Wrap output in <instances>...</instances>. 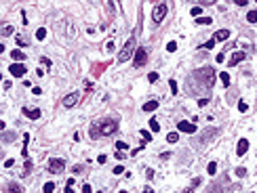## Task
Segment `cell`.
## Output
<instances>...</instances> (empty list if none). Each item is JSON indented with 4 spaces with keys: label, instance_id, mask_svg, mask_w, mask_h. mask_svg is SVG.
<instances>
[{
    "label": "cell",
    "instance_id": "6da1fadb",
    "mask_svg": "<svg viewBox=\"0 0 257 193\" xmlns=\"http://www.w3.org/2000/svg\"><path fill=\"white\" fill-rule=\"evenodd\" d=\"M167 13H169V4L167 2H158V4L152 8V21L156 23V25H160L162 19L167 17Z\"/></svg>",
    "mask_w": 257,
    "mask_h": 193
},
{
    "label": "cell",
    "instance_id": "7a4b0ae2",
    "mask_svg": "<svg viewBox=\"0 0 257 193\" xmlns=\"http://www.w3.org/2000/svg\"><path fill=\"white\" fill-rule=\"evenodd\" d=\"M133 50H135V36H131V38H129V40L125 42L122 50L118 53V61H120V63H122V61H129V59H131V57L135 55Z\"/></svg>",
    "mask_w": 257,
    "mask_h": 193
},
{
    "label": "cell",
    "instance_id": "3957f363",
    "mask_svg": "<svg viewBox=\"0 0 257 193\" xmlns=\"http://www.w3.org/2000/svg\"><path fill=\"white\" fill-rule=\"evenodd\" d=\"M49 172H53V174H61L63 170H65V162L63 159H59V158H53V159H49Z\"/></svg>",
    "mask_w": 257,
    "mask_h": 193
},
{
    "label": "cell",
    "instance_id": "277c9868",
    "mask_svg": "<svg viewBox=\"0 0 257 193\" xmlns=\"http://www.w3.org/2000/svg\"><path fill=\"white\" fill-rule=\"evenodd\" d=\"M116 128H118V122H114V120H105V122L99 124V132L105 134V137H108V134H114Z\"/></svg>",
    "mask_w": 257,
    "mask_h": 193
},
{
    "label": "cell",
    "instance_id": "5b68a950",
    "mask_svg": "<svg viewBox=\"0 0 257 193\" xmlns=\"http://www.w3.org/2000/svg\"><path fill=\"white\" fill-rule=\"evenodd\" d=\"M146 61H148L146 48H137V50H135V57H133V63H135V67H141V65H146Z\"/></svg>",
    "mask_w": 257,
    "mask_h": 193
},
{
    "label": "cell",
    "instance_id": "8992f818",
    "mask_svg": "<svg viewBox=\"0 0 257 193\" xmlns=\"http://www.w3.org/2000/svg\"><path fill=\"white\" fill-rule=\"evenodd\" d=\"M200 76H202V80H204V84H207L209 88L215 84V71L211 67H204V69H200Z\"/></svg>",
    "mask_w": 257,
    "mask_h": 193
},
{
    "label": "cell",
    "instance_id": "52a82bcc",
    "mask_svg": "<svg viewBox=\"0 0 257 193\" xmlns=\"http://www.w3.org/2000/svg\"><path fill=\"white\" fill-rule=\"evenodd\" d=\"M8 71H11L15 78H23V76H25V67H23L21 63H13V65L8 67Z\"/></svg>",
    "mask_w": 257,
    "mask_h": 193
},
{
    "label": "cell",
    "instance_id": "ba28073f",
    "mask_svg": "<svg viewBox=\"0 0 257 193\" xmlns=\"http://www.w3.org/2000/svg\"><path fill=\"white\" fill-rule=\"evenodd\" d=\"M78 99H80L78 92H70V95L63 99V107H74V105L78 103Z\"/></svg>",
    "mask_w": 257,
    "mask_h": 193
},
{
    "label": "cell",
    "instance_id": "9c48e42d",
    "mask_svg": "<svg viewBox=\"0 0 257 193\" xmlns=\"http://www.w3.org/2000/svg\"><path fill=\"white\" fill-rule=\"evenodd\" d=\"M177 128H179L181 132H188V134L196 132V126L192 124V122H179V124H177Z\"/></svg>",
    "mask_w": 257,
    "mask_h": 193
},
{
    "label": "cell",
    "instance_id": "30bf717a",
    "mask_svg": "<svg viewBox=\"0 0 257 193\" xmlns=\"http://www.w3.org/2000/svg\"><path fill=\"white\" fill-rule=\"evenodd\" d=\"M23 116H28L30 120H38L40 117V109H32V107H23Z\"/></svg>",
    "mask_w": 257,
    "mask_h": 193
},
{
    "label": "cell",
    "instance_id": "8fae6325",
    "mask_svg": "<svg viewBox=\"0 0 257 193\" xmlns=\"http://www.w3.org/2000/svg\"><path fill=\"white\" fill-rule=\"evenodd\" d=\"M213 38H215V42H223L230 38V29H217L215 34H213Z\"/></svg>",
    "mask_w": 257,
    "mask_h": 193
},
{
    "label": "cell",
    "instance_id": "7c38bea8",
    "mask_svg": "<svg viewBox=\"0 0 257 193\" xmlns=\"http://www.w3.org/2000/svg\"><path fill=\"white\" fill-rule=\"evenodd\" d=\"M247 149H249V141L247 138H240L238 141V147H236V155H244Z\"/></svg>",
    "mask_w": 257,
    "mask_h": 193
},
{
    "label": "cell",
    "instance_id": "4fadbf2b",
    "mask_svg": "<svg viewBox=\"0 0 257 193\" xmlns=\"http://www.w3.org/2000/svg\"><path fill=\"white\" fill-rule=\"evenodd\" d=\"M244 53H240V50H238V53H234V55H232V59H230V65H236V63H240V61H244Z\"/></svg>",
    "mask_w": 257,
    "mask_h": 193
},
{
    "label": "cell",
    "instance_id": "5bb4252c",
    "mask_svg": "<svg viewBox=\"0 0 257 193\" xmlns=\"http://www.w3.org/2000/svg\"><path fill=\"white\" fill-rule=\"evenodd\" d=\"M28 145H30V134L25 132V134H23V149H21V155L25 159H28Z\"/></svg>",
    "mask_w": 257,
    "mask_h": 193
},
{
    "label": "cell",
    "instance_id": "9a60e30c",
    "mask_svg": "<svg viewBox=\"0 0 257 193\" xmlns=\"http://www.w3.org/2000/svg\"><path fill=\"white\" fill-rule=\"evenodd\" d=\"M7 193H23V189H21L17 183H11V185H8V189H7Z\"/></svg>",
    "mask_w": 257,
    "mask_h": 193
},
{
    "label": "cell",
    "instance_id": "2e32d148",
    "mask_svg": "<svg viewBox=\"0 0 257 193\" xmlns=\"http://www.w3.org/2000/svg\"><path fill=\"white\" fill-rule=\"evenodd\" d=\"M11 57H13V59H15V61H23V59H25V55H23V53H21V50H17V48H15V50H13V53H11Z\"/></svg>",
    "mask_w": 257,
    "mask_h": 193
},
{
    "label": "cell",
    "instance_id": "e0dca14e",
    "mask_svg": "<svg viewBox=\"0 0 257 193\" xmlns=\"http://www.w3.org/2000/svg\"><path fill=\"white\" fill-rule=\"evenodd\" d=\"M158 107V101H148L146 105H143V111H154Z\"/></svg>",
    "mask_w": 257,
    "mask_h": 193
},
{
    "label": "cell",
    "instance_id": "ac0fdd59",
    "mask_svg": "<svg viewBox=\"0 0 257 193\" xmlns=\"http://www.w3.org/2000/svg\"><path fill=\"white\" fill-rule=\"evenodd\" d=\"M30 172H32V159H25V168H23V172H21V174H23V176H28V174Z\"/></svg>",
    "mask_w": 257,
    "mask_h": 193
},
{
    "label": "cell",
    "instance_id": "d6986e66",
    "mask_svg": "<svg viewBox=\"0 0 257 193\" xmlns=\"http://www.w3.org/2000/svg\"><path fill=\"white\" fill-rule=\"evenodd\" d=\"M219 78H221V84H223V86H230V76L226 74V71H219Z\"/></svg>",
    "mask_w": 257,
    "mask_h": 193
},
{
    "label": "cell",
    "instance_id": "ffe728a7",
    "mask_svg": "<svg viewBox=\"0 0 257 193\" xmlns=\"http://www.w3.org/2000/svg\"><path fill=\"white\" fill-rule=\"evenodd\" d=\"M105 67H108V63H101V65H93V71H95V76H99V74H101V71H103Z\"/></svg>",
    "mask_w": 257,
    "mask_h": 193
},
{
    "label": "cell",
    "instance_id": "44dd1931",
    "mask_svg": "<svg viewBox=\"0 0 257 193\" xmlns=\"http://www.w3.org/2000/svg\"><path fill=\"white\" fill-rule=\"evenodd\" d=\"M167 141H169V143H177V141H179V134H177V132H169Z\"/></svg>",
    "mask_w": 257,
    "mask_h": 193
},
{
    "label": "cell",
    "instance_id": "7402d4cb",
    "mask_svg": "<svg viewBox=\"0 0 257 193\" xmlns=\"http://www.w3.org/2000/svg\"><path fill=\"white\" fill-rule=\"evenodd\" d=\"M42 191H44V193H53V191H55V183H44Z\"/></svg>",
    "mask_w": 257,
    "mask_h": 193
},
{
    "label": "cell",
    "instance_id": "603a6c76",
    "mask_svg": "<svg viewBox=\"0 0 257 193\" xmlns=\"http://www.w3.org/2000/svg\"><path fill=\"white\" fill-rule=\"evenodd\" d=\"M207 172L211 174V176H213V174H217V164H215V162H211V164L207 166Z\"/></svg>",
    "mask_w": 257,
    "mask_h": 193
},
{
    "label": "cell",
    "instance_id": "cb8c5ba5",
    "mask_svg": "<svg viewBox=\"0 0 257 193\" xmlns=\"http://www.w3.org/2000/svg\"><path fill=\"white\" fill-rule=\"evenodd\" d=\"M247 21H249V23H257V11H251V13L247 15Z\"/></svg>",
    "mask_w": 257,
    "mask_h": 193
},
{
    "label": "cell",
    "instance_id": "d4e9b609",
    "mask_svg": "<svg viewBox=\"0 0 257 193\" xmlns=\"http://www.w3.org/2000/svg\"><path fill=\"white\" fill-rule=\"evenodd\" d=\"M44 38H47V29L40 28L38 32H36V40H44Z\"/></svg>",
    "mask_w": 257,
    "mask_h": 193
},
{
    "label": "cell",
    "instance_id": "484cf974",
    "mask_svg": "<svg viewBox=\"0 0 257 193\" xmlns=\"http://www.w3.org/2000/svg\"><path fill=\"white\" fill-rule=\"evenodd\" d=\"M196 23H200V25H211V23H213V19H211V17H200Z\"/></svg>",
    "mask_w": 257,
    "mask_h": 193
},
{
    "label": "cell",
    "instance_id": "4316f807",
    "mask_svg": "<svg viewBox=\"0 0 257 193\" xmlns=\"http://www.w3.org/2000/svg\"><path fill=\"white\" fill-rule=\"evenodd\" d=\"M150 130H152V132H158L160 130V124L156 122V120H150Z\"/></svg>",
    "mask_w": 257,
    "mask_h": 193
},
{
    "label": "cell",
    "instance_id": "83f0119b",
    "mask_svg": "<svg viewBox=\"0 0 257 193\" xmlns=\"http://www.w3.org/2000/svg\"><path fill=\"white\" fill-rule=\"evenodd\" d=\"M15 40H17V44H19V46H28V38H23V36H17Z\"/></svg>",
    "mask_w": 257,
    "mask_h": 193
},
{
    "label": "cell",
    "instance_id": "f1b7e54d",
    "mask_svg": "<svg viewBox=\"0 0 257 193\" xmlns=\"http://www.w3.org/2000/svg\"><path fill=\"white\" fill-rule=\"evenodd\" d=\"M167 50H169V53H175V50H177V42H169Z\"/></svg>",
    "mask_w": 257,
    "mask_h": 193
},
{
    "label": "cell",
    "instance_id": "f546056e",
    "mask_svg": "<svg viewBox=\"0 0 257 193\" xmlns=\"http://www.w3.org/2000/svg\"><path fill=\"white\" fill-rule=\"evenodd\" d=\"M141 137H143V141H152V132L150 130H141Z\"/></svg>",
    "mask_w": 257,
    "mask_h": 193
},
{
    "label": "cell",
    "instance_id": "4dcf8cb0",
    "mask_svg": "<svg viewBox=\"0 0 257 193\" xmlns=\"http://www.w3.org/2000/svg\"><path fill=\"white\" fill-rule=\"evenodd\" d=\"M247 109H249V105L244 103V101H238V111H243V113H244Z\"/></svg>",
    "mask_w": 257,
    "mask_h": 193
},
{
    "label": "cell",
    "instance_id": "1f68e13d",
    "mask_svg": "<svg viewBox=\"0 0 257 193\" xmlns=\"http://www.w3.org/2000/svg\"><path fill=\"white\" fill-rule=\"evenodd\" d=\"M148 80H150V82H156V80H158V74H156V71H150V74H148Z\"/></svg>",
    "mask_w": 257,
    "mask_h": 193
},
{
    "label": "cell",
    "instance_id": "d6a6232c",
    "mask_svg": "<svg viewBox=\"0 0 257 193\" xmlns=\"http://www.w3.org/2000/svg\"><path fill=\"white\" fill-rule=\"evenodd\" d=\"M213 46H215V38H211V40L204 42V48H207V50H209V48H213Z\"/></svg>",
    "mask_w": 257,
    "mask_h": 193
},
{
    "label": "cell",
    "instance_id": "836d02e7",
    "mask_svg": "<svg viewBox=\"0 0 257 193\" xmlns=\"http://www.w3.org/2000/svg\"><path fill=\"white\" fill-rule=\"evenodd\" d=\"M125 149H126V143L118 141V143H116V151H125Z\"/></svg>",
    "mask_w": 257,
    "mask_h": 193
},
{
    "label": "cell",
    "instance_id": "e575fe53",
    "mask_svg": "<svg viewBox=\"0 0 257 193\" xmlns=\"http://www.w3.org/2000/svg\"><path fill=\"white\" fill-rule=\"evenodd\" d=\"M244 174H247V168H236V176L238 179H243Z\"/></svg>",
    "mask_w": 257,
    "mask_h": 193
},
{
    "label": "cell",
    "instance_id": "d590c367",
    "mask_svg": "<svg viewBox=\"0 0 257 193\" xmlns=\"http://www.w3.org/2000/svg\"><path fill=\"white\" fill-rule=\"evenodd\" d=\"M169 86H171V92H173V95H177V82H175V80H171V82H169Z\"/></svg>",
    "mask_w": 257,
    "mask_h": 193
},
{
    "label": "cell",
    "instance_id": "8d00e7d4",
    "mask_svg": "<svg viewBox=\"0 0 257 193\" xmlns=\"http://www.w3.org/2000/svg\"><path fill=\"white\" fill-rule=\"evenodd\" d=\"M200 13H202V7H194L192 8V15H194V17H198Z\"/></svg>",
    "mask_w": 257,
    "mask_h": 193
},
{
    "label": "cell",
    "instance_id": "74e56055",
    "mask_svg": "<svg viewBox=\"0 0 257 193\" xmlns=\"http://www.w3.org/2000/svg\"><path fill=\"white\" fill-rule=\"evenodd\" d=\"M2 34H4V36H11V34H13V28H11V25H7V28L2 29Z\"/></svg>",
    "mask_w": 257,
    "mask_h": 193
},
{
    "label": "cell",
    "instance_id": "f35d334b",
    "mask_svg": "<svg viewBox=\"0 0 257 193\" xmlns=\"http://www.w3.org/2000/svg\"><path fill=\"white\" fill-rule=\"evenodd\" d=\"M112 172H114V174H122V172H125V168H122V166H116Z\"/></svg>",
    "mask_w": 257,
    "mask_h": 193
},
{
    "label": "cell",
    "instance_id": "ab89813d",
    "mask_svg": "<svg viewBox=\"0 0 257 193\" xmlns=\"http://www.w3.org/2000/svg\"><path fill=\"white\" fill-rule=\"evenodd\" d=\"M40 61H42V65H47V67H51V59H49V57H42Z\"/></svg>",
    "mask_w": 257,
    "mask_h": 193
},
{
    "label": "cell",
    "instance_id": "60d3db41",
    "mask_svg": "<svg viewBox=\"0 0 257 193\" xmlns=\"http://www.w3.org/2000/svg\"><path fill=\"white\" fill-rule=\"evenodd\" d=\"M105 159H108V155H103V153H101V155H97V162H99V164H105Z\"/></svg>",
    "mask_w": 257,
    "mask_h": 193
},
{
    "label": "cell",
    "instance_id": "b9f144b4",
    "mask_svg": "<svg viewBox=\"0 0 257 193\" xmlns=\"http://www.w3.org/2000/svg\"><path fill=\"white\" fill-rule=\"evenodd\" d=\"M249 4V0H236V7H247Z\"/></svg>",
    "mask_w": 257,
    "mask_h": 193
},
{
    "label": "cell",
    "instance_id": "7bdbcfd3",
    "mask_svg": "<svg viewBox=\"0 0 257 193\" xmlns=\"http://www.w3.org/2000/svg\"><path fill=\"white\" fill-rule=\"evenodd\" d=\"M91 189H93V187H91V185H82V193H93V191H91Z\"/></svg>",
    "mask_w": 257,
    "mask_h": 193
},
{
    "label": "cell",
    "instance_id": "ee69618b",
    "mask_svg": "<svg viewBox=\"0 0 257 193\" xmlns=\"http://www.w3.org/2000/svg\"><path fill=\"white\" fill-rule=\"evenodd\" d=\"M215 61H217V63H223V61H226V57H223V55H221V53H219V55H217V57H215Z\"/></svg>",
    "mask_w": 257,
    "mask_h": 193
},
{
    "label": "cell",
    "instance_id": "f6af8a7d",
    "mask_svg": "<svg viewBox=\"0 0 257 193\" xmlns=\"http://www.w3.org/2000/svg\"><path fill=\"white\" fill-rule=\"evenodd\" d=\"M114 158H116V159H125L126 155H125V153H122V151H116V155H114Z\"/></svg>",
    "mask_w": 257,
    "mask_h": 193
},
{
    "label": "cell",
    "instance_id": "bcb514c9",
    "mask_svg": "<svg viewBox=\"0 0 257 193\" xmlns=\"http://www.w3.org/2000/svg\"><path fill=\"white\" fill-rule=\"evenodd\" d=\"M91 134H93V137H97V134H99V128H97V126H93V128H91Z\"/></svg>",
    "mask_w": 257,
    "mask_h": 193
},
{
    "label": "cell",
    "instance_id": "7dc6e473",
    "mask_svg": "<svg viewBox=\"0 0 257 193\" xmlns=\"http://www.w3.org/2000/svg\"><path fill=\"white\" fill-rule=\"evenodd\" d=\"M13 164H15V159H7V162H4V168H11Z\"/></svg>",
    "mask_w": 257,
    "mask_h": 193
},
{
    "label": "cell",
    "instance_id": "c3c4849f",
    "mask_svg": "<svg viewBox=\"0 0 257 193\" xmlns=\"http://www.w3.org/2000/svg\"><path fill=\"white\" fill-rule=\"evenodd\" d=\"M146 176L148 179H154V170H146Z\"/></svg>",
    "mask_w": 257,
    "mask_h": 193
},
{
    "label": "cell",
    "instance_id": "681fc988",
    "mask_svg": "<svg viewBox=\"0 0 257 193\" xmlns=\"http://www.w3.org/2000/svg\"><path fill=\"white\" fill-rule=\"evenodd\" d=\"M63 191H65V193H74V189H70V187L65 185V189H63Z\"/></svg>",
    "mask_w": 257,
    "mask_h": 193
},
{
    "label": "cell",
    "instance_id": "f907efd6",
    "mask_svg": "<svg viewBox=\"0 0 257 193\" xmlns=\"http://www.w3.org/2000/svg\"><path fill=\"white\" fill-rule=\"evenodd\" d=\"M143 193H154V191L150 189V187H146V189H143Z\"/></svg>",
    "mask_w": 257,
    "mask_h": 193
},
{
    "label": "cell",
    "instance_id": "816d5d0a",
    "mask_svg": "<svg viewBox=\"0 0 257 193\" xmlns=\"http://www.w3.org/2000/svg\"><path fill=\"white\" fill-rule=\"evenodd\" d=\"M183 193H194V191H192V189H186V191H183Z\"/></svg>",
    "mask_w": 257,
    "mask_h": 193
}]
</instances>
